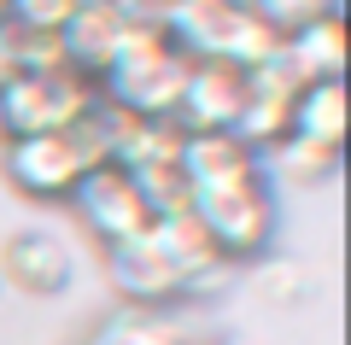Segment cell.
Returning a JSON list of instances; mask_svg holds the SVG:
<instances>
[{
    "instance_id": "obj_1",
    "label": "cell",
    "mask_w": 351,
    "mask_h": 345,
    "mask_svg": "<svg viewBox=\"0 0 351 345\" xmlns=\"http://www.w3.org/2000/svg\"><path fill=\"white\" fill-rule=\"evenodd\" d=\"M188 64L193 59L164 36V24H129L112 64L100 71V99L129 117H176Z\"/></svg>"
},
{
    "instance_id": "obj_2",
    "label": "cell",
    "mask_w": 351,
    "mask_h": 345,
    "mask_svg": "<svg viewBox=\"0 0 351 345\" xmlns=\"http://www.w3.org/2000/svg\"><path fill=\"white\" fill-rule=\"evenodd\" d=\"M112 164V141H106L100 106L82 123L59 129V135H24V141H0V176L18 187L24 199H71L76 182L88 170Z\"/></svg>"
},
{
    "instance_id": "obj_3",
    "label": "cell",
    "mask_w": 351,
    "mask_h": 345,
    "mask_svg": "<svg viewBox=\"0 0 351 345\" xmlns=\"http://www.w3.org/2000/svg\"><path fill=\"white\" fill-rule=\"evenodd\" d=\"M164 36L188 59H217L240 71H258L263 59L281 53V36L258 18V6H240V0H170Z\"/></svg>"
},
{
    "instance_id": "obj_4",
    "label": "cell",
    "mask_w": 351,
    "mask_h": 345,
    "mask_svg": "<svg viewBox=\"0 0 351 345\" xmlns=\"http://www.w3.org/2000/svg\"><path fill=\"white\" fill-rule=\"evenodd\" d=\"M94 106H100V82L82 71H41V76L12 71L0 82V141L59 135V129L82 123Z\"/></svg>"
},
{
    "instance_id": "obj_5",
    "label": "cell",
    "mask_w": 351,
    "mask_h": 345,
    "mask_svg": "<svg viewBox=\"0 0 351 345\" xmlns=\"http://www.w3.org/2000/svg\"><path fill=\"white\" fill-rule=\"evenodd\" d=\"M193 222L205 228V240L217 246L223 263H240V258H258L276 235V193L269 182L258 176H240V182H217V187H193L188 199Z\"/></svg>"
},
{
    "instance_id": "obj_6",
    "label": "cell",
    "mask_w": 351,
    "mask_h": 345,
    "mask_svg": "<svg viewBox=\"0 0 351 345\" xmlns=\"http://www.w3.org/2000/svg\"><path fill=\"white\" fill-rule=\"evenodd\" d=\"M76 217L88 222V235L100 240V246H123V240H141L152 228V211L141 199L135 176L117 170V164H100V170H88L71 193Z\"/></svg>"
},
{
    "instance_id": "obj_7",
    "label": "cell",
    "mask_w": 351,
    "mask_h": 345,
    "mask_svg": "<svg viewBox=\"0 0 351 345\" xmlns=\"http://www.w3.org/2000/svg\"><path fill=\"white\" fill-rule=\"evenodd\" d=\"M240 106H246V71H240V64H217V59H193L188 64V82H182L176 123H182V135L234 129Z\"/></svg>"
},
{
    "instance_id": "obj_8",
    "label": "cell",
    "mask_w": 351,
    "mask_h": 345,
    "mask_svg": "<svg viewBox=\"0 0 351 345\" xmlns=\"http://www.w3.org/2000/svg\"><path fill=\"white\" fill-rule=\"evenodd\" d=\"M106 275H112V287L129 298V305H141V310L188 298V275L164 258V246L152 235L123 240V246H106Z\"/></svg>"
},
{
    "instance_id": "obj_9",
    "label": "cell",
    "mask_w": 351,
    "mask_h": 345,
    "mask_svg": "<svg viewBox=\"0 0 351 345\" xmlns=\"http://www.w3.org/2000/svg\"><path fill=\"white\" fill-rule=\"evenodd\" d=\"M299 76L287 71L281 59H263L258 71H246V106H240L234 117V135L246 141V147H276L281 135L293 129V99H299Z\"/></svg>"
},
{
    "instance_id": "obj_10",
    "label": "cell",
    "mask_w": 351,
    "mask_h": 345,
    "mask_svg": "<svg viewBox=\"0 0 351 345\" xmlns=\"http://www.w3.org/2000/svg\"><path fill=\"white\" fill-rule=\"evenodd\" d=\"M0 275L12 287H24V293H64L76 275L71 252H64V240L41 235V228H24V235H12L6 246H0Z\"/></svg>"
},
{
    "instance_id": "obj_11",
    "label": "cell",
    "mask_w": 351,
    "mask_h": 345,
    "mask_svg": "<svg viewBox=\"0 0 351 345\" xmlns=\"http://www.w3.org/2000/svg\"><path fill=\"white\" fill-rule=\"evenodd\" d=\"M123 29H129V18L117 12L112 0H82V6H76V12H71V24L59 29L64 64L100 82V71H106V64H112L117 41H123Z\"/></svg>"
},
{
    "instance_id": "obj_12",
    "label": "cell",
    "mask_w": 351,
    "mask_h": 345,
    "mask_svg": "<svg viewBox=\"0 0 351 345\" xmlns=\"http://www.w3.org/2000/svg\"><path fill=\"white\" fill-rule=\"evenodd\" d=\"M276 59L299 82H346V18L328 12V18H311V24L287 29Z\"/></svg>"
},
{
    "instance_id": "obj_13",
    "label": "cell",
    "mask_w": 351,
    "mask_h": 345,
    "mask_svg": "<svg viewBox=\"0 0 351 345\" xmlns=\"http://www.w3.org/2000/svg\"><path fill=\"white\" fill-rule=\"evenodd\" d=\"M147 235L164 246V258H170L176 270L188 275V298H199V293H211V287H223L228 263L217 258V246L205 240V228L193 222V211H176V217H152Z\"/></svg>"
},
{
    "instance_id": "obj_14",
    "label": "cell",
    "mask_w": 351,
    "mask_h": 345,
    "mask_svg": "<svg viewBox=\"0 0 351 345\" xmlns=\"http://www.w3.org/2000/svg\"><path fill=\"white\" fill-rule=\"evenodd\" d=\"M182 182L193 187H217V182H240V176H258V147L234 135V129H211V135H188L182 141Z\"/></svg>"
},
{
    "instance_id": "obj_15",
    "label": "cell",
    "mask_w": 351,
    "mask_h": 345,
    "mask_svg": "<svg viewBox=\"0 0 351 345\" xmlns=\"http://www.w3.org/2000/svg\"><path fill=\"white\" fill-rule=\"evenodd\" d=\"M258 170H263V182L316 187V182H334L339 176V147H316V141H304V135H281L276 147L258 152Z\"/></svg>"
},
{
    "instance_id": "obj_16",
    "label": "cell",
    "mask_w": 351,
    "mask_h": 345,
    "mask_svg": "<svg viewBox=\"0 0 351 345\" xmlns=\"http://www.w3.org/2000/svg\"><path fill=\"white\" fill-rule=\"evenodd\" d=\"M316 147H339L346 152V82H304L293 99V129Z\"/></svg>"
},
{
    "instance_id": "obj_17",
    "label": "cell",
    "mask_w": 351,
    "mask_h": 345,
    "mask_svg": "<svg viewBox=\"0 0 351 345\" xmlns=\"http://www.w3.org/2000/svg\"><path fill=\"white\" fill-rule=\"evenodd\" d=\"M82 0H6V24L18 29H41V36H59L71 24V12Z\"/></svg>"
},
{
    "instance_id": "obj_18",
    "label": "cell",
    "mask_w": 351,
    "mask_h": 345,
    "mask_svg": "<svg viewBox=\"0 0 351 345\" xmlns=\"http://www.w3.org/2000/svg\"><path fill=\"white\" fill-rule=\"evenodd\" d=\"M258 6V18L276 36H287V29H299V24H311V18H328V12H339V0H252Z\"/></svg>"
},
{
    "instance_id": "obj_19",
    "label": "cell",
    "mask_w": 351,
    "mask_h": 345,
    "mask_svg": "<svg viewBox=\"0 0 351 345\" xmlns=\"http://www.w3.org/2000/svg\"><path fill=\"white\" fill-rule=\"evenodd\" d=\"M164 340H170V328H158L152 316H112L94 333V345H164Z\"/></svg>"
},
{
    "instance_id": "obj_20",
    "label": "cell",
    "mask_w": 351,
    "mask_h": 345,
    "mask_svg": "<svg viewBox=\"0 0 351 345\" xmlns=\"http://www.w3.org/2000/svg\"><path fill=\"white\" fill-rule=\"evenodd\" d=\"M164 345H223V340H211V333H170Z\"/></svg>"
},
{
    "instance_id": "obj_21",
    "label": "cell",
    "mask_w": 351,
    "mask_h": 345,
    "mask_svg": "<svg viewBox=\"0 0 351 345\" xmlns=\"http://www.w3.org/2000/svg\"><path fill=\"white\" fill-rule=\"evenodd\" d=\"M6 76H12V64H6V47H0V82H6Z\"/></svg>"
},
{
    "instance_id": "obj_22",
    "label": "cell",
    "mask_w": 351,
    "mask_h": 345,
    "mask_svg": "<svg viewBox=\"0 0 351 345\" xmlns=\"http://www.w3.org/2000/svg\"><path fill=\"white\" fill-rule=\"evenodd\" d=\"M240 6H252V0H240Z\"/></svg>"
},
{
    "instance_id": "obj_23",
    "label": "cell",
    "mask_w": 351,
    "mask_h": 345,
    "mask_svg": "<svg viewBox=\"0 0 351 345\" xmlns=\"http://www.w3.org/2000/svg\"><path fill=\"white\" fill-rule=\"evenodd\" d=\"M158 6H170V0H158Z\"/></svg>"
}]
</instances>
